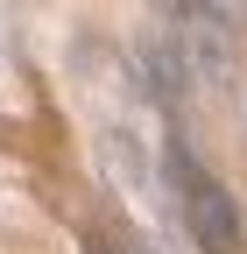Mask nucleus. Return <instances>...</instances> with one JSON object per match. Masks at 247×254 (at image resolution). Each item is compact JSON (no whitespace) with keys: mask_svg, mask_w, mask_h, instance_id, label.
<instances>
[{"mask_svg":"<svg viewBox=\"0 0 247 254\" xmlns=\"http://www.w3.org/2000/svg\"><path fill=\"white\" fill-rule=\"evenodd\" d=\"M170 190H177V226L191 233L205 254H240L247 247L240 205L226 198V184L198 163V148L184 141V134H170Z\"/></svg>","mask_w":247,"mask_h":254,"instance_id":"obj_1","label":"nucleus"},{"mask_svg":"<svg viewBox=\"0 0 247 254\" xmlns=\"http://www.w3.org/2000/svg\"><path fill=\"white\" fill-rule=\"evenodd\" d=\"M85 254H148V247L120 240V233H92V240H85Z\"/></svg>","mask_w":247,"mask_h":254,"instance_id":"obj_2","label":"nucleus"}]
</instances>
